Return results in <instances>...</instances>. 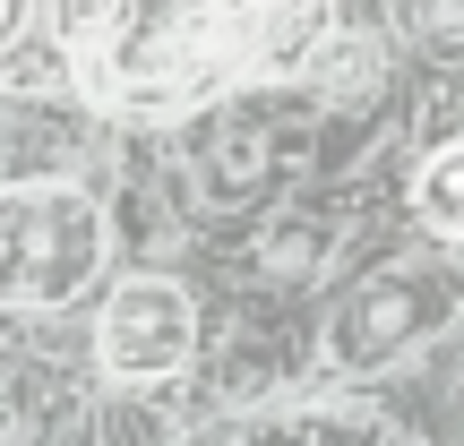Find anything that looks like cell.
<instances>
[{
  "mask_svg": "<svg viewBox=\"0 0 464 446\" xmlns=\"http://www.w3.org/2000/svg\"><path fill=\"white\" fill-rule=\"evenodd\" d=\"M103 266V206L69 181L0 189V300L9 309H61Z\"/></svg>",
  "mask_w": 464,
  "mask_h": 446,
  "instance_id": "6da1fadb",
  "label": "cell"
},
{
  "mask_svg": "<svg viewBox=\"0 0 464 446\" xmlns=\"http://www.w3.org/2000/svg\"><path fill=\"white\" fill-rule=\"evenodd\" d=\"M189 335H198V309H189L181 283L164 275H138L112 292L103 309V369L112 378H172L189 361Z\"/></svg>",
  "mask_w": 464,
  "mask_h": 446,
  "instance_id": "7a4b0ae2",
  "label": "cell"
},
{
  "mask_svg": "<svg viewBox=\"0 0 464 446\" xmlns=\"http://www.w3.org/2000/svg\"><path fill=\"white\" fill-rule=\"evenodd\" d=\"M421 215L439 232H464V147H439L421 164Z\"/></svg>",
  "mask_w": 464,
  "mask_h": 446,
  "instance_id": "3957f363",
  "label": "cell"
},
{
  "mask_svg": "<svg viewBox=\"0 0 464 446\" xmlns=\"http://www.w3.org/2000/svg\"><path fill=\"white\" fill-rule=\"evenodd\" d=\"M112 17H121V0H61V34L78 52H95L103 34H112Z\"/></svg>",
  "mask_w": 464,
  "mask_h": 446,
  "instance_id": "277c9868",
  "label": "cell"
},
{
  "mask_svg": "<svg viewBox=\"0 0 464 446\" xmlns=\"http://www.w3.org/2000/svg\"><path fill=\"white\" fill-rule=\"evenodd\" d=\"M421 17H430L439 34H464V9H448V0H421Z\"/></svg>",
  "mask_w": 464,
  "mask_h": 446,
  "instance_id": "5b68a950",
  "label": "cell"
},
{
  "mask_svg": "<svg viewBox=\"0 0 464 446\" xmlns=\"http://www.w3.org/2000/svg\"><path fill=\"white\" fill-rule=\"evenodd\" d=\"M0 17H9V0H0Z\"/></svg>",
  "mask_w": 464,
  "mask_h": 446,
  "instance_id": "8992f818",
  "label": "cell"
}]
</instances>
